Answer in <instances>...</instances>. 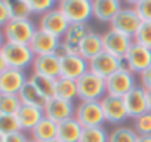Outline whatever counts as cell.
<instances>
[{
    "label": "cell",
    "instance_id": "obj_1",
    "mask_svg": "<svg viewBox=\"0 0 151 142\" xmlns=\"http://www.w3.org/2000/svg\"><path fill=\"white\" fill-rule=\"evenodd\" d=\"M58 9L70 24H88L93 18L92 0H61L58 2Z\"/></svg>",
    "mask_w": 151,
    "mask_h": 142
},
{
    "label": "cell",
    "instance_id": "obj_2",
    "mask_svg": "<svg viewBox=\"0 0 151 142\" xmlns=\"http://www.w3.org/2000/svg\"><path fill=\"white\" fill-rule=\"evenodd\" d=\"M77 95L80 101H102L107 96L105 79L88 71L77 80Z\"/></svg>",
    "mask_w": 151,
    "mask_h": 142
},
{
    "label": "cell",
    "instance_id": "obj_3",
    "mask_svg": "<svg viewBox=\"0 0 151 142\" xmlns=\"http://www.w3.org/2000/svg\"><path fill=\"white\" fill-rule=\"evenodd\" d=\"M2 53L5 56V61L8 64V68L22 70L33 67L36 55L30 49L28 44H17V43H5L2 47Z\"/></svg>",
    "mask_w": 151,
    "mask_h": 142
},
{
    "label": "cell",
    "instance_id": "obj_4",
    "mask_svg": "<svg viewBox=\"0 0 151 142\" xmlns=\"http://www.w3.org/2000/svg\"><path fill=\"white\" fill-rule=\"evenodd\" d=\"M74 117L79 123L86 127H99L107 123L101 101H80L76 105Z\"/></svg>",
    "mask_w": 151,
    "mask_h": 142
},
{
    "label": "cell",
    "instance_id": "obj_5",
    "mask_svg": "<svg viewBox=\"0 0 151 142\" xmlns=\"http://www.w3.org/2000/svg\"><path fill=\"white\" fill-rule=\"evenodd\" d=\"M37 30V25L30 19H11L5 28V40L8 43H17V44H28Z\"/></svg>",
    "mask_w": 151,
    "mask_h": 142
},
{
    "label": "cell",
    "instance_id": "obj_6",
    "mask_svg": "<svg viewBox=\"0 0 151 142\" xmlns=\"http://www.w3.org/2000/svg\"><path fill=\"white\" fill-rule=\"evenodd\" d=\"M105 83H107V95L119 98H124L132 89H135L139 85L136 82L135 74L130 73L127 68L119 70L117 73H114L105 80Z\"/></svg>",
    "mask_w": 151,
    "mask_h": 142
},
{
    "label": "cell",
    "instance_id": "obj_7",
    "mask_svg": "<svg viewBox=\"0 0 151 142\" xmlns=\"http://www.w3.org/2000/svg\"><path fill=\"white\" fill-rule=\"evenodd\" d=\"M141 24H142V19L136 14L135 8L133 6H123L119 11V14L116 15V18L111 21L110 28L133 39V36L139 30Z\"/></svg>",
    "mask_w": 151,
    "mask_h": 142
},
{
    "label": "cell",
    "instance_id": "obj_8",
    "mask_svg": "<svg viewBox=\"0 0 151 142\" xmlns=\"http://www.w3.org/2000/svg\"><path fill=\"white\" fill-rule=\"evenodd\" d=\"M123 62L130 73L141 76L147 68L151 67V49L133 42L129 52L123 58Z\"/></svg>",
    "mask_w": 151,
    "mask_h": 142
},
{
    "label": "cell",
    "instance_id": "obj_9",
    "mask_svg": "<svg viewBox=\"0 0 151 142\" xmlns=\"http://www.w3.org/2000/svg\"><path fill=\"white\" fill-rule=\"evenodd\" d=\"M122 68H126L123 59L117 58L108 52H102L89 61V71H92L93 74H96L105 80Z\"/></svg>",
    "mask_w": 151,
    "mask_h": 142
},
{
    "label": "cell",
    "instance_id": "obj_10",
    "mask_svg": "<svg viewBox=\"0 0 151 142\" xmlns=\"http://www.w3.org/2000/svg\"><path fill=\"white\" fill-rule=\"evenodd\" d=\"M89 71V61L80 53H62L61 55V77L77 82Z\"/></svg>",
    "mask_w": 151,
    "mask_h": 142
},
{
    "label": "cell",
    "instance_id": "obj_11",
    "mask_svg": "<svg viewBox=\"0 0 151 142\" xmlns=\"http://www.w3.org/2000/svg\"><path fill=\"white\" fill-rule=\"evenodd\" d=\"M89 31L91 28L88 24H70L67 33L61 39V47L56 53L59 56L62 53H79V47Z\"/></svg>",
    "mask_w": 151,
    "mask_h": 142
},
{
    "label": "cell",
    "instance_id": "obj_12",
    "mask_svg": "<svg viewBox=\"0 0 151 142\" xmlns=\"http://www.w3.org/2000/svg\"><path fill=\"white\" fill-rule=\"evenodd\" d=\"M70 27V22L67 21V18L64 16V14L58 9V6L52 11H49L47 14L42 15L40 19H39V24H37V28L39 30H43L58 39H62L64 34L67 33Z\"/></svg>",
    "mask_w": 151,
    "mask_h": 142
},
{
    "label": "cell",
    "instance_id": "obj_13",
    "mask_svg": "<svg viewBox=\"0 0 151 142\" xmlns=\"http://www.w3.org/2000/svg\"><path fill=\"white\" fill-rule=\"evenodd\" d=\"M101 105H102V111H104L105 120L110 124L122 126L129 118L127 108H126V104H124V99L123 98L107 95L101 101Z\"/></svg>",
    "mask_w": 151,
    "mask_h": 142
},
{
    "label": "cell",
    "instance_id": "obj_14",
    "mask_svg": "<svg viewBox=\"0 0 151 142\" xmlns=\"http://www.w3.org/2000/svg\"><path fill=\"white\" fill-rule=\"evenodd\" d=\"M102 42H104V52H108L122 59L126 56L130 46L133 44L132 37H127L113 28H110L108 31L102 34Z\"/></svg>",
    "mask_w": 151,
    "mask_h": 142
},
{
    "label": "cell",
    "instance_id": "obj_15",
    "mask_svg": "<svg viewBox=\"0 0 151 142\" xmlns=\"http://www.w3.org/2000/svg\"><path fill=\"white\" fill-rule=\"evenodd\" d=\"M30 49L33 50V53L36 56L40 55H50V53H56L61 47V39L43 31V30H36L31 42L28 43Z\"/></svg>",
    "mask_w": 151,
    "mask_h": 142
},
{
    "label": "cell",
    "instance_id": "obj_16",
    "mask_svg": "<svg viewBox=\"0 0 151 142\" xmlns=\"http://www.w3.org/2000/svg\"><path fill=\"white\" fill-rule=\"evenodd\" d=\"M27 82H28V77L25 74V71L6 68L0 74V93L18 95Z\"/></svg>",
    "mask_w": 151,
    "mask_h": 142
},
{
    "label": "cell",
    "instance_id": "obj_17",
    "mask_svg": "<svg viewBox=\"0 0 151 142\" xmlns=\"http://www.w3.org/2000/svg\"><path fill=\"white\" fill-rule=\"evenodd\" d=\"M45 117L50 118L55 123H61L64 120H68L71 117H74V111H76V105L70 101H64L59 98H50L46 102L45 107Z\"/></svg>",
    "mask_w": 151,
    "mask_h": 142
},
{
    "label": "cell",
    "instance_id": "obj_18",
    "mask_svg": "<svg viewBox=\"0 0 151 142\" xmlns=\"http://www.w3.org/2000/svg\"><path fill=\"white\" fill-rule=\"evenodd\" d=\"M31 68H33V73L36 74L46 76L56 80L58 77H61V56L58 53L36 56Z\"/></svg>",
    "mask_w": 151,
    "mask_h": 142
},
{
    "label": "cell",
    "instance_id": "obj_19",
    "mask_svg": "<svg viewBox=\"0 0 151 142\" xmlns=\"http://www.w3.org/2000/svg\"><path fill=\"white\" fill-rule=\"evenodd\" d=\"M124 104L127 108L129 118H136L141 114L148 111V104H147V90L138 85L135 89H132L124 98Z\"/></svg>",
    "mask_w": 151,
    "mask_h": 142
},
{
    "label": "cell",
    "instance_id": "obj_20",
    "mask_svg": "<svg viewBox=\"0 0 151 142\" xmlns=\"http://www.w3.org/2000/svg\"><path fill=\"white\" fill-rule=\"evenodd\" d=\"M120 0H93V18L104 24H111L122 9Z\"/></svg>",
    "mask_w": 151,
    "mask_h": 142
},
{
    "label": "cell",
    "instance_id": "obj_21",
    "mask_svg": "<svg viewBox=\"0 0 151 142\" xmlns=\"http://www.w3.org/2000/svg\"><path fill=\"white\" fill-rule=\"evenodd\" d=\"M83 130L85 127L79 123V120L76 117H71L68 120L58 123L56 139L59 142H80Z\"/></svg>",
    "mask_w": 151,
    "mask_h": 142
},
{
    "label": "cell",
    "instance_id": "obj_22",
    "mask_svg": "<svg viewBox=\"0 0 151 142\" xmlns=\"http://www.w3.org/2000/svg\"><path fill=\"white\" fill-rule=\"evenodd\" d=\"M43 117H45V111L42 108L24 105V104L21 105V108L17 113V118H18V123H19L22 132H31L40 123V120Z\"/></svg>",
    "mask_w": 151,
    "mask_h": 142
},
{
    "label": "cell",
    "instance_id": "obj_23",
    "mask_svg": "<svg viewBox=\"0 0 151 142\" xmlns=\"http://www.w3.org/2000/svg\"><path fill=\"white\" fill-rule=\"evenodd\" d=\"M102 52H104L102 34H99V33L91 30V31L88 33V36L83 39V42H82V44H80V47H79V53H80L85 59L91 61V59H93L95 56H98V55L102 53Z\"/></svg>",
    "mask_w": 151,
    "mask_h": 142
},
{
    "label": "cell",
    "instance_id": "obj_24",
    "mask_svg": "<svg viewBox=\"0 0 151 142\" xmlns=\"http://www.w3.org/2000/svg\"><path fill=\"white\" fill-rule=\"evenodd\" d=\"M58 135V123L52 121L47 117H43L40 120V123L30 132L31 139H34L36 142H49L56 139Z\"/></svg>",
    "mask_w": 151,
    "mask_h": 142
},
{
    "label": "cell",
    "instance_id": "obj_25",
    "mask_svg": "<svg viewBox=\"0 0 151 142\" xmlns=\"http://www.w3.org/2000/svg\"><path fill=\"white\" fill-rule=\"evenodd\" d=\"M18 96H19L21 104H24V105H31V107H37V108H42V110H45L46 102H47V99H46L30 82H27V83L24 85V87L21 89V92L18 93Z\"/></svg>",
    "mask_w": 151,
    "mask_h": 142
},
{
    "label": "cell",
    "instance_id": "obj_26",
    "mask_svg": "<svg viewBox=\"0 0 151 142\" xmlns=\"http://www.w3.org/2000/svg\"><path fill=\"white\" fill-rule=\"evenodd\" d=\"M55 98L64 99L74 102V99H77V82L65 79V77H58L56 79V86H55Z\"/></svg>",
    "mask_w": 151,
    "mask_h": 142
},
{
    "label": "cell",
    "instance_id": "obj_27",
    "mask_svg": "<svg viewBox=\"0 0 151 142\" xmlns=\"http://www.w3.org/2000/svg\"><path fill=\"white\" fill-rule=\"evenodd\" d=\"M28 82L46 98L50 99L55 96V86H56V80L46 77V76H40L36 73H31V76L28 77Z\"/></svg>",
    "mask_w": 151,
    "mask_h": 142
},
{
    "label": "cell",
    "instance_id": "obj_28",
    "mask_svg": "<svg viewBox=\"0 0 151 142\" xmlns=\"http://www.w3.org/2000/svg\"><path fill=\"white\" fill-rule=\"evenodd\" d=\"M139 135L130 126H117L110 132L108 142H138Z\"/></svg>",
    "mask_w": 151,
    "mask_h": 142
},
{
    "label": "cell",
    "instance_id": "obj_29",
    "mask_svg": "<svg viewBox=\"0 0 151 142\" xmlns=\"http://www.w3.org/2000/svg\"><path fill=\"white\" fill-rule=\"evenodd\" d=\"M21 101L18 95L0 93V115H15L21 108Z\"/></svg>",
    "mask_w": 151,
    "mask_h": 142
},
{
    "label": "cell",
    "instance_id": "obj_30",
    "mask_svg": "<svg viewBox=\"0 0 151 142\" xmlns=\"http://www.w3.org/2000/svg\"><path fill=\"white\" fill-rule=\"evenodd\" d=\"M8 6L12 19H30L33 15L28 0H8Z\"/></svg>",
    "mask_w": 151,
    "mask_h": 142
},
{
    "label": "cell",
    "instance_id": "obj_31",
    "mask_svg": "<svg viewBox=\"0 0 151 142\" xmlns=\"http://www.w3.org/2000/svg\"><path fill=\"white\" fill-rule=\"evenodd\" d=\"M110 132L104 126L99 127H86L82 133L80 142H108Z\"/></svg>",
    "mask_w": 151,
    "mask_h": 142
},
{
    "label": "cell",
    "instance_id": "obj_32",
    "mask_svg": "<svg viewBox=\"0 0 151 142\" xmlns=\"http://www.w3.org/2000/svg\"><path fill=\"white\" fill-rule=\"evenodd\" d=\"M19 130H21V126L18 123L17 114L15 115H11V114L9 115H0V133L3 136L19 132Z\"/></svg>",
    "mask_w": 151,
    "mask_h": 142
},
{
    "label": "cell",
    "instance_id": "obj_33",
    "mask_svg": "<svg viewBox=\"0 0 151 142\" xmlns=\"http://www.w3.org/2000/svg\"><path fill=\"white\" fill-rule=\"evenodd\" d=\"M28 5L33 15H40V16L58 6L55 0H28Z\"/></svg>",
    "mask_w": 151,
    "mask_h": 142
},
{
    "label": "cell",
    "instance_id": "obj_34",
    "mask_svg": "<svg viewBox=\"0 0 151 142\" xmlns=\"http://www.w3.org/2000/svg\"><path fill=\"white\" fill-rule=\"evenodd\" d=\"M133 129L136 133L141 135H151V111L141 114L139 117L133 118Z\"/></svg>",
    "mask_w": 151,
    "mask_h": 142
},
{
    "label": "cell",
    "instance_id": "obj_35",
    "mask_svg": "<svg viewBox=\"0 0 151 142\" xmlns=\"http://www.w3.org/2000/svg\"><path fill=\"white\" fill-rule=\"evenodd\" d=\"M133 42L151 49V22H142L136 34L133 36Z\"/></svg>",
    "mask_w": 151,
    "mask_h": 142
},
{
    "label": "cell",
    "instance_id": "obj_36",
    "mask_svg": "<svg viewBox=\"0 0 151 142\" xmlns=\"http://www.w3.org/2000/svg\"><path fill=\"white\" fill-rule=\"evenodd\" d=\"M142 22H151V0H136L132 3Z\"/></svg>",
    "mask_w": 151,
    "mask_h": 142
},
{
    "label": "cell",
    "instance_id": "obj_37",
    "mask_svg": "<svg viewBox=\"0 0 151 142\" xmlns=\"http://www.w3.org/2000/svg\"><path fill=\"white\" fill-rule=\"evenodd\" d=\"M11 12L8 6V0H0V30H3L5 25L11 21Z\"/></svg>",
    "mask_w": 151,
    "mask_h": 142
},
{
    "label": "cell",
    "instance_id": "obj_38",
    "mask_svg": "<svg viewBox=\"0 0 151 142\" xmlns=\"http://www.w3.org/2000/svg\"><path fill=\"white\" fill-rule=\"evenodd\" d=\"M30 138L27 136L25 132L19 130V132H15V133H11V135H6L5 136V142H27Z\"/></svg>",
    "mask_w": 151,
    "mask_h": 142
},
{
    "label": "cell",
    "instance_id": "obj_39",
    "mask_svg": "<svg viewBox=\"0 0 151 142\" xmlns=\"http://www.w3.org/2000/svg\"><path fill=\"white\" fill-rule=\"evenodd\" d=\"M139 85H141L145 90H150V89H151V67L147 68L144 73L139 76Z\"/></svg>",
    "mask_w": 151,
    "mask_h": 142
},
{
    "label": "cell",
    "instance_id": "obj_40",
    "mask_svg": "<svg viewBox=\"0 0 151 142\" xmlns=\"http://www.w3.org/2000/svg\"><path fill=\"white\" fill-rule=\"evenodd\" d=\"M6 68H8V64H6V61H5V56H3L2 50H0V74H2Z\"/></svg>",
    "mask_w": 151,
    "mask_h": 142
},
{
    "label": "cell",
    "instance_id": "obj_41",
    "mask_svg": "<svg viewBox=\"0 0 151 142\" xmlns=\"http://www.w3.org/2000/svg\"><path fill=\"white\" fill-rule=\"evenodd\" d=\"M138 142H151V135H141Z\"/></svg>",
    "mask_w": 151,
    "mask_h": 142
},
{
    "label": "cell",
    "instance_id": "obj_42",
    "mask_svg": "<svg viewBox=\"0 0 151 142\" xmlns=\"http://www.w3.org/2000/svg\"><path fill=\"white\" fill-rule=\"evenodd\" d=\"M147 104H148V111H151V89L147 90Z\"/></svg>",
    "mask_w": 151,
    "mask_h": 142
},
{
    "label": "cell",
    "instance_id": "obj_43",
    "mask_svg": "<svg viewBox=\"0 0 151 142\" xmlns=\"http://www.w3.org/2000/svg\"><path fill=\"white\" fill-rule=\"evenodd\" d=\"M6 43V40H5V34H3V30H0V50H2V47H3V44Z\"/></svg>",
    "mask_w": 151,
    "mask_h": 142
},
{
    "label": "cell",
    "instance_id": "obj_44",
    "mask_svg": "<svg viewBox=\"0 0 151 142\" xmlns=\"http://www.w3.org/2000/svg\"><path fill=\"white\" fill-rule=\"evenodd\" d=\"M0 142H5V136L2 133H0Z\"/></svg>",
    "mask_w": 151,
    "mask_h": 142
},
{
    "label": "cell",
    "instance_id": "obj_45",
    "mask_svg": "<svg viewBox=\"0 0 151 142\" xmlns=\"http://www.w3.org/2000/svg\"><path fill=\"white\" fill-rule=\"evenodd\" d=\"M27 142H36V141H34V139H31V138H30V139H28V141H27Z\"/></svg>",
    "mask_w": 151,
    "mask_h": 142
},
{
    "label": "cell",
    "instance_id": "obj_46",
    "mask_svg": "<svg viewBox=\"0 0 151 142\" xmlns=\"http://www.w3.org/2000/svg\"><path fill=\"white\" fill-rule=\"evenodd\" d=\"M49 142H59L58 139H53V141H49Z\"/></svg>",
    "mask_w": 151,
    "mask_h": 142
}]
</instances>
